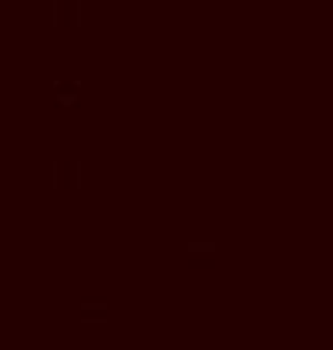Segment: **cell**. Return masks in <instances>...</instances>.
<instances>
[{"instance_id":"1","label":"cell","mask_w":333,"mask_h":350,"mask_svg":"<svg viewBox=\"0 0 333 350\" xmlns=\"http://www.w3.org/2000/svg\"><path fill=\"white\" fill-rule=\"evenodd\" d=\"M185 253H192V256H196V253H206V256H215L219 250H215V243H189V246H185Z\"/></svg>"},{"instance_id":"2","label":"cell","mask_w":333,"mask_h":350,"mask_svg":"<svg viewBox=\"0 0 333 350\" xmlns=\"http://www.w3.org/2000/svg\"><path fill=\"white\" fill-rule=\"evenodd\" d=\"M78 310H111V306L105 304V300H101V304H88V300H84V304L78 306Z\"/></svg>"},{"instance_id":"3","label":"cell","mask_w":333,"mask_h":350,"mask_svg":"<svg viewBox=\"0 0 333 350\" xmlns=\"http://www.w3.org/2000/svg\"><path fill=\"white\" fill-rule=\"evenodd\" d=\"M75 98V85L71 88H61V101H71Z\"/></svg>"},{"instance_id":"4","label":"cell","mask_w":333,"mask_h":350,"mask_svg":"<svg viewBox=\"0 0 333 350\" xmlns=\"http://www.w3.org/2000/svg\"><path fill=\"white\" fill-rule=\"evenodd\" d=\"M61 350H75V347H61Z\"/></svg>"}]
</instances>
